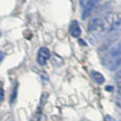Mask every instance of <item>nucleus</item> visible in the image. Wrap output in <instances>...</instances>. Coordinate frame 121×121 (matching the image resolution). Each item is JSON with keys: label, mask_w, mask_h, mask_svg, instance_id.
<instances>
[{"label": "nucleus", "mask_w": 121, "mask_h": 121, "mask_svg": "<svg viewBox=\"0 0 121 121\" xmlns=\"http://www.w3.org/2000/svg\"><path fill=\"white\" fill-rule=\"evenodd\" d=\"M69 33L71 34V36L74 38H79L82 34V30L80 27L79 22L77 20H72L69 26Z\"/></svg>", "instance_id": "nucleus-5"}, {"label": "nucleus", "mask_w": 121, "mask_h": 121, "mask_svg": "<svg viewBox=\"0 0 121 121\" xmlns=\"http://www.w3.org/2000/svg\"><path fill=\"white\" fill-rule=\"evenodd\" d=\"M17 98V84H15V86L13 87V91L11 95V103L14 102V100Z\"/></svg>", "instance_id": "nucleus-9"}, {"label": "nucleus", "mask_w": 121, "mask_h": 121, "mask_svg": "<svg viewBox=\"0 0 121 121\" xmlns=\"http://www.w3.org/2000/svg\"><path fill=\"white\" fill-rule=\"evenodd\" d=\"M42 115H43V112H42V105H39L38 109L36 111V113L34 114L33 118L31 119V121H39L40 118H42Z\"/></svg>", "instance_id": "nucleus-8"}, {"label": "nucleus", "mask_w": 121, "mask_h": 121, "mask_svg": "<svg viewBox=\"0 0 121 121\" xmlns=\"http://www.w3.org/2000/svg\"><path fill=\"white\" fill-rule=\"evenodd\" d=\"M107 91H113V86H106Z\"/></svg>", "instance_id": "nucleus-10"}, {"label": "nucleus", "mask_w": 121, "mask_h": 121, "mask_svg": "<svg viewBox=\"0 0 121 121\" xmlns=\"http://www.w3.org/2000/svg\"><path fill=\"white\" fill-rule=\"evenodd\" d=\"M118 88H119V92L121 94V81L118 83Z\"/></svg>", "instance_id": "nucleus-12"}, {"label": "nucleus", "mask_w": 121, "mask_h": 121, "mask_svg": "<svg viewBox=\"0 0 121 121\" xmlns=\"http://www.w3.org/2000/svg\"><path fill=\"white\" fill-rule=\"evenodd\" d=\"M99 0H88L87 2H85V5H84L83 12H82V19H86L88 16L90 15V13L92 12L94 8L97 5Z\"/></svg>", "instance_id": "nucleus-4"}, {"label": "nucleus", "mask_w": 121, "mask_h": 121, "mask_svg": "<svg viewBox=\"0 0 121 121\" xmlns=\"http://www.w3.org/2000/svg\"><path fill=\"white\" fill-rule=\"evenodd\" d=\"M103 63L109 70H116L121 66V40L108 51L103 59Z\"/></svg>", "instance_id": "nucleus-1"}, {"label": "nucleus", "mask_w": 121, "mask_h": 121, "mask_svg": "<svg viewBox=\"0 0 121 121\" xmlns=\"http://www.w3.org/2000/svg\"><path fill=\"white\" fill-rule=\"evenodd\" d=\"M88 30L89 32H94V33H97V32H102L104 30V23H103L102 19L99 18H95L92 19L89 22V27H88Z\"/></svg>", "instance_id": "nucleus-3"}, {"label": "nucleus", "mask_w": 121, "mask_h": 121, "mask_svg": "<svg viewBox=\"0 0 121 121\" xmlns=\"http://www.w3.org/2000/svg\"><path fill=\"white\" fill-rule=\"evenodd\" d=\"M113 31H121V19L116 20L112 25V28H109L108 32H113Z\"/></svg>", "instance_id": "nucleus-7"}, {"label": "nucleus", "mask_w": 121, "mask_h": 121, "mask_svg": "<svg viewBox=\"0 0 121 121\" xmlns=\"http://www.w3.org/2000/svg\"><path fill=\"white\" fill-rule=\"evenodd\" d=\"M51 57V52L47 47H42L37 52V63L40 66H44Z\"/></svg>", "instance_id": "nucleus-2"}, {"label": "nucleus", "mask_w": 121, "mask_h": 121, "mask_svg": "<svg viewBox=\"0 0 121 121\" xmlns=\"http://www.w3.org/2000/svg\"><path fill=\"white\" fill-rule=\"evenodd\" d=\"M117 77H119V78H121V70L119 71V72L117 73Z\"/></svg>", "instance_id": "nucleus-13"}, {"label": "nucleus", "mask_w": 121, "mask_h": 121, "mask_svg": "<svg viewBox=\"0 0 121 121\" xmlns=\"http://www.w3.org/2000/svg\"><path fill=\"white\" fill-rule=\"evenodd\" d=\"M3 98H4V91L3 89H1V100H3Z\"/></svg>", "instance_id": "nucleus-11"}, {"label": "nucleus", "mask_w": 121, "mask_h": 121, "mask_svg": "<svg viewBox=\"0 0 121 121\" xmlns=\"http://www.w3.org/2000/svg\"><path fill=\"white\" fill-rule=\"evenodd\" d=\"M91 78L97 84H103L105 82V78L102 73L98 72L96 70H92L91 71Z\"/></svg>", "instance_id": "nucleus-6"}]
</instances>
